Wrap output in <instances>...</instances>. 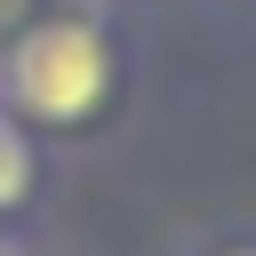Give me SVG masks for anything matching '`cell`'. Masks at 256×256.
Returning a JSON list of instances; mask_svg holds the SVG:
<instances>
[{
	"label": "cell",
	"mask_w": 256,
	"mask_h": 256,
	"mask_svg": "<svg viewBox=\"0 0 256 256\" xmlns=\"http://www.w3.org/2000/svg\"><path fill=\"white\" fill-rule=\"evenodd\" d=\"M8 88H16V104L32 112V120H88L96 104H104V88H112V48L96 40V24H72V16H56V24H32L24 40H16V56H8Z\"/></svg>",
	"instance_id": "obj_1"
},
{
	"label": "cell",
	"mask_w": 256,
	"mask_h": 256,
	"mask_svg": "<svg viewBox=\"0 0 256 256\" xmlns=\"http://www.w3.org/2000/svg\"><path fill=\"white\" fill-rule=\"evenodd\" d=\"M24 192H32V144L24 128L0 120V208H24Z\"/></svg>",
	"instance_id": "obj_2"
},
{
	"label": "cell",
	"mask_w": 256,
	"mask_h": 256,
	"mask_svg": "<svg viewBox=\"0 0 256 256\" xmlns=\"http://www.w3.org/2000/svg\"><path fill=\"white\" fill-rule=\"evenodd\" d=\"M232 256H256V248H232Z\"/></svg>",
	"instance_id": "obj_3"
}]
</instances>
